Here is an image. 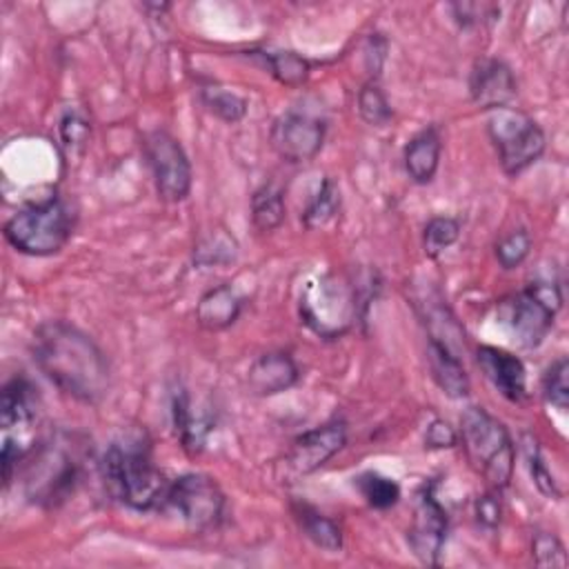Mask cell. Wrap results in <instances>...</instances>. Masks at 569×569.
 <instances>
[{"instance_id": "cell-1", "label": "cell", "mask_w": 569, "mask_h": 569, "mask_svg": "<svg viewBox=\"0 0 569 569\" xmlns=\"http://www.w3.org/2000/svg\"><path fill=\"white\" fill-rule=\"evenodd\" d=\"M33 362L71 398L96 405L109 389V362L102 349L78 327L47 320L33 333Z\"/></svg>"}, {"instance_id": "cell-2", "label": "cell", "mask_w": 569, "mask_h": 569, "mask_svg": "<svg viewBox=\"0 0 569 569\" xmlns=\"http://www.w3.org/2000/svg\"><path fill=\"white\" fill-rule=\"evenodd\" d=\"M102 476L109 491L131 509L147 511L167 498L164 476L140 438L113 442L102 458Z\"/></svg>"}, {"instance_id": "cell-3", "label": "cell", "mask_w": 569, "mask_h": 569, "mask_svg": "<svg viewBox=\"0 0 569 569\" xmlns=\"http://www.w3.org/2000/svg\"><path fill=\"white\" fill-rule=\"evenodd\" d=\"M465 456L491 489H505L513 473V442L507 427L482 407H467L460 416Z\"/></svg>"}, {"instance_id": "cell-4", "label": "cell", "mask_w": 569, "mask_h": 569, "mask_svg": "<svg viewBox=\"0 0 569 569\" xmlns=\"http://www.w3.org/2000/svg\"><path fill=\"white\" fill-rule=\"evenodd\" d=\"M24 496L40 507H58L80 480L82 462L78 447L69 440H49L24 453Z\"/></svg>"}, {"instance_id": "cell-5", "label": "cell", "mask_w": 569, "mask_h": 569, "mask_svg": "<svg viewBox=\"0 0 569 569\" xmlns=\"http://www.w3.org/2000/svg\"><path fill=\"white\" fill-rule=\"evenodd\" d=\"M73 233V211L60 198H47L18 209L4 222L7 242L24 256H53Z\"/></svg>"}, {"instance_id": "cell-6", "label": "cell", "mask_w": 569, "mask_h": 569, "mask_svg": "<svg viewBox=\"0 0 569 569\" xmlns=\"http://www.w3.org/2000/svg\"><path fill=\"white\" fill-rule=\"evenodd\" d=\"M487 133L507 176H518L529 169L547 144L540 124L513 107L493 109L487 118Z\"/></svg>"}, {"instance_id": "cell-7", "label": "cell", "mask_w": 569, "mask_h": 569, "mask_svg": "<svg viewBox=\"0 0 569 569\" xmlns=\"http://www.w3.org/2000/svg\"><path fill=\"white\" fill-rule=\"evenodd\" d=\"M358 287L329 273L307 282L300 298V318L322 338H336L358 316Z\"/></svg>"}, {"instance_id": "cell-8", "label": "cell", "mask_w": 569, "mask_h": 569, "mask_svg": "<svg viewBox=\"0 0 569 569\" xmlns=\"http://www.w3.org/2000/svg\"><path fill=\"white\" fill-rule=\"evenodd\" d=\"M562 305L558 284L531 282L522 291L502 300L498 316L522 347H538L553 327L556 311Z\"/></svg>"}, {"instance_id": "cell-9", "label": "cell", "mask_w": 569, "mask_h": 569, "mask_svg": "<svg viewBox=\"0 0 569 569\" xmlns=\"http://www.w3.org/2000/svg\"><path fill=\"white\" fill-rule=\"evenodd\" d=\"M167 500L196 531L216 529L224 518V493L204 473H184L167 489Z\"/></svg>"}, {"instance_id": "cell-10", "label": "cell", "mask_w": 569, "mask_h": 569, "mask_svg": "<svg viewBox=\"0 0 569 569\" xmlns=\"http://www.w3.org/2000/svg\"><path fill=\"white\" fill-rule=\"evenodd\" d=\"M144 153L153 173L156 191L164 202H180L191 191V164L182 144L167 131L144 138Z\"/></svg>"}, {"instance_id": "cell-11", "label": "cell", "mask_w": 569, "mask_h": 569, "mask_svg": "<svg viewBox=\"0 0 569 569\" xmlns=\"http://www.w3.org/2000/svg\"><path fill=\"white\" fill-rule=\"evenodd\" d=\"M269 140L282 160L307 162L322 149L325 122L309 113L287 111L273 120Z\"/></svg>"}, {"instance_id": "cell-12", "label": "cell", "mask_w": 569, "mask_h": 569, "mask_svg": "<svg viewBox=\"0 0 569 569\" xmlns=\"http://www.w3.org/2000/svg\"><path fill=\"white\" fill-rule=\"evenodd\" d=\"M445 538H447V511L438 502L433 487L425 485L418 491L407 542L420 562L438 565Z\"/></svg>"}, {"instance_id": "cell-13", "label": "cell", "mask_w": 569, "mask_h": 569, "mask_svg": "<svg viewBox=\"0 0 569 569\" xmlns=\"http://www.w3.org/2000/svg\"><path fill=\"white\" fill-rule=\"evenodd\" d=\"M347 442V427L340 420H331L316 429L300 433L287 453V465L296 476H307L327 465Z\"/></svg>"}, {"instance_id": "cell-14", "label": "cell", "mask_w": 569, "mask_h": 569, "mask_svg": "<svg viewBox=\"0 0 569 569\" xmlns=\"http://www.w3.org/2000/svg\"><path fill=\"white\" fill-rule=\"evenodd\" d=\"M513 71L496 58H482L473 64L469 76L471 100L487 111L507 107L516 98Z\"/></svg>"}, {"instance_id": "cell-15", "label": "cell", "mask_w": 569, "mask_h": 569, "mask_svg": "<svg viewBox=\"0 0 569 569\" xmlns=\"http://www.w3.org/2000/svg\"><path fill=\"white\" fill-rule=\"evenodd\" d=\"M476 362L480 367V371L485 373V378L493 385L496 391H500V396H505L511 402H522L527 396V373H525V365L518 356L498 349V347H489L482 345L476 351Z\"/></svg>"}, {"instance_id": "cell-16", "label": "cell", "mask_w": 569, "mask_h": 569, "mask_svg": "<svg viewBox=\"0 0 569 569\" xmlns=\"http://www.w3.org/2000/svg\"><path fill=\"white\" fill-rule=\"evenodd\" d=\"M298 367L284 351H269L258 356L247 373L249 389L256 396H276L298 382Z\"/></svg>"}, {"instance_id": "cell-17", "label": "cell", "mask_w": 569, "mask_h": 569, "mask_svg": "<svg viewBox=\"0 0 569 569\" xmlns=\"http://www.w3.org/2000/svg\"><path fill=\"white\" fill-rule=\"evenodd\" d=\"M427 360H429L431 376L436 385L442 389V393H447L449 398H465L469 393L471 389L469 376L449 342L429 336Z\"/></svg>"}, {"instance_id": "cell-18", "label": "cell", "mask_w": 569, "mask_h": 569, "mask_svg": "<svg viewBox=\"0 0 569 569\" xmlns=\"http://www.w3.org/2000/svg\"><path fill=\"white\" fill-rule=\"evenodd\" d=\"M242 311V298L231 284H218L202 293L196 305V320L207 331H220L231 327Z\"/></svg>"}, {"instance_id": "cell-19", "label": "cell", "mask_w": 569, "mask_h": 569, "mask_svg": "<svg viewBox=\"0 0 569 569\" xmlns=\"http://www.w3.org/2000/svg\"><path fill=\"white\" fill-rule=\"evenodd\" d=\"M440 151H442V142L436 127H427L420 133H416L405 147L407 176L416 184L431 182L440 164Z\"/></svg>"}, {"instance_id": "cell-20", "label": "cell", "mask_w": 569, "mask_h": 569, "mask_svg": "<svg viewBox=\"0 0 569 569\" xmlns=\"http://www.w3.org/2000/svg\"><path fill=\"white\" fill-rule=\"evenodd\" d=\"M36 418V391L29 380L11 378L2 387L0 400V427L2 431H11L13 427L27 429Z\"/></svg>"}, {"instance_id": "cell-21", "label": "cell", "mask_w": 569, "mask_h": 569, "mask_svg": "<svg viewBox=\"0 0 569 569\" xmlns=\"http://www.w3.org/2000/svg\"><path fill=\"white\" fill-rule=\"evenodd\" d=\"M171 413H173V427H176V433H178L182 447L189 453H198L204 447V438L209 433V422L202 416L193 413L191 400L182 389L173 393Z\"/></svg>"}, {"instance_id": "cell-22", "label": "cell", "mask_w": 569, "mask_h": 569, "mask_svg": "<svg viewBox=\"0 0 569 569\" xmlns=\"http://www.w3.org/2000/svg\"><path fill=\"white\" fill-rule=\"evenodd\" d=\"M293 513L300 522V529L305 531V536L320 549L325 551H340L342 549V531L340 527L322 516L318 509L309 507L307 502H298L293 507Z\"/></svg>"}, {"instance_id": "cell-23", "label": "cell", "mask_w": 569, "mask_h": 569, "mask_svg": "<svg viewBox=\"0 0 569 569\" xmlns=\"http://www.w3.org/2000/svg\"><path fill=\"white\" fill-rule=\"evenodd\" d=\"M284 196L276 182H264L251 196V222L258 231H273L284 220Z\"/></svg>"}, {"instance_id": "cell-24", "label": "cell", "mask_w": 569, "mask_h": 569, "mask_svg": "<svg viewBox=\"0 0 569 569\" xmlns=\"http://www.w3.org/2000/svg\"><path fill=\"white\" fill-rule=\"evenodd\" d=\"M200 100L211 113H216L224 122H238L247 113V100L216 82H207L200 87Z\"/></svg>"}, {"instance_id": "cell-25", "label": "cell", "mask_w": 569, "mask_h": 569, "mask_svg": "<svg viewBox=\"0 0 569 569\" xmlns=\"http://www.w3.org/2000/svg\"><path fill=\"white\" fill-rule=\"evenodd\" d=\"M340 209V189L331 178H325L316 191V196L309 200L307 209L302 211V224L307 229L325 227L336 218Z\"/></svg>"}, {"instance_id": "cell-26", "label": "cell", "mask_w": 569, "mask_h": 569, "mask_svg": "<svg viewBox=\"0 0 569 569\" xmlns=\"http://www.w3.org/2000/svg\"><path fill=\"white\" fill-rule=\"evenodd\" d=\"M260 56L269 67L271 76L287 87H298L309 78L311 64L296 51H260Z\"/></svg>"}, {"instance_id": "cell-27", "label": "cell", "mask_w": 569, "mask_h": 569, "mask_svg": "<svg viewBox=\"0 0 569 569\" xmlns=\"http://www.w3.org/2000/svg\"><path fill=\"white\" fill-rule=\"evenodd\" d=\"M356 485H358V491L362 493V498L367 500V505H371L373 509H389L400 498L398 482L393 478H387L376 471L360 473L356 478Z\"/></svg>"}, {"instance_id": "cell-28", "label": "cell", "mask_w": 569, "mask_h": 569, "mask_svg": "<svg viewBox=\"0 0 569 569\" xmlns=\"http://www.w3.org/2000/svg\"><path fill=\"white\" fill-rule=\"evenodd\" d=\"M460 236V222L449 216H436L422 231V247L429 258H438Z\"/></svg>"}, {"instance_id": "cell-29", "label": "cell", "mask_w": 569, "mask_h": 569, "mask_svg": "<svg viewBox=\"0 0 569 569\" xmlns=\"http://www.w3.org/2000/svg\"><path fill=\"white\" fill-rule=\"evenodd\" d=\"M522 451H525V460H527V467H529V473H531V480L533 485L538 487V491L547 498H553L558 500L560 498V489L551 476V471L547 469V462L540 453V447L538 442L531 438V436H525L522 438Z\"/></svg>"}, {"instance_id": "cell-30", "label": "cell", "mask_w": 569, "mask_h": 569, "mask_svg": "<svg viewBox=\"0 0 569 569\" xmlns=\"http://www.w3.org/2000/svg\"><path fill=\"white\" fill-rule=\"evenodd\" d=\"M358 113L371 127H382L391 120V107L376 82H367L358 91Z\"/></svg>"}, {"instance_id": "cell-31", "label": "cell", "mask_w": 569, "mask_h": 569, "mask_svg": "<svg viewBox=\"0 0 569 569\" xmlns=\"http://www.w3.org/2000/svg\"><path fill=\"white\" fill-rule=\"evenodd\" d=\"M542 393L549 405L565 411L569 407V360L558 358L542 378Z\"/></svg>"}, {"instance_id": "cell-32", "label": "cell", "mask_w": 569, "mask_h": 569, "mask_svg": "<svg viewBox=\"0 0 569 569\" xmlns=\"http://www.w3.org/2000/svg\"><path fill=\"white\" fill-rule=\"evenodd\" d=\"M531 251V236L525 229H513L496 242V258L502 269H516Z\"/></svg>"}, {"instance_id": "cell-33", "label": "cell", "mask_w": 569, "mask_h": 569, "mask_svg": "<svg viewBox=\"0 0 569 569\" xmlns=\"http://www.w3.org/2000/svg\"><path fill=\"white\" fill-rule=\"evenodd\" d=\"M533 562L538 567H567V551L565 545L558 540V536L549 531H538L531 542Z\"/></svg>"}, {"instance_id": "cell-34", "label": "cell", "mask_w": 569, "mask_h": 569, "mask_svg": "<svg viewBox=\"0 0 569 569\" xmlns=\"http://www.w3.org/2000/svg\"><path fill=\"white\" fill-rule=\"evenodd\" d=\"M60 140H62V149L67 153H76L82 151L87 140H89V124L82 116L69 111L62 116L60 120Z\"/></svg>"}, {"instance_id": "cell-35", "label": "cell", "mask_w": 569, "mask_h": 569, "mask_svg": "<svg viewBox=\"0 0 569 569\" xmlns=\"http://www.w3.org/2000/svg\"><path fill=\"white\" fill-rule=\"evenodd\" d=\"M425 442L427 447L431 449H445V447H456L458 445V433L453 431V427L445 420H433L429 427H427V433H425Z\"/></svg>"}, {"instance_id": "cell-36", "label": "cell", "mask_w": 569, "mask_h": 569, "mask_svg": "<svg viewBox=\"0 0 569 569\" xmlns=\"http://www.w3.org/2000/svg\"><path fill=\"white\" fill-rule=\"evenodd\" d=\"M451 9L456 11L458 22L465 24V27L482 24L487 18L493 20V16H496V7H491V4H469V2H462V4H453Z\"/></svg>"}, {"instance_id": "cell-37", "label": "cell", "mask_w": 569, "mask_h": 569, "mask_svg": "<svg viewBox=\"0 0 569 569\" xmlns=\"http://www.w3.org/2000/svg\"><path fill=\"white\" fill-rule=\"evenodd\" d=\"M476 518L487 529H493L500 522V500L496 493L489 491L476 500Z\"/></svg>"}, {"instance_id": "cell-38", "label": "cell", "mask_w": 569, "mask_h": 569, "mask_svg": "<svg viewBox=\"0 0 569 569\" xmlns=\"http://www.w3.org/2000/svg\"><path fill=\"white\" fill-rule=\"evenodd\" d=\"M385 58H387V40L380 38V33H373L367 42V69L373 78L380 73Z\"/></svg>"}]
</instances>
